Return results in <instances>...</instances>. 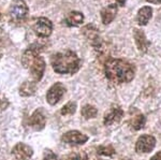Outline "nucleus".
Listing matches in <instances>:
<instances>
[{"label":"nucleus","instance_id":"obj_1","mask_svg":"<svg viewBox=\"0 0 161 160\" xmlns=\"http://www.w3.org/2000/svg\"><path fill=\"white\" fill-rule=\"evenodd\" d=\"M104 73L108 81L116 84L128 83L134 77V67L124 59L110 58L104 64Z\"/></svg>","mask_w":161,"mask_h":160},{"label":"nucleus","instance_id":"obj_2","mask_svg":"<svg viewBox=\"0 0 161 160\" xmlns=\"http://www.w3.org/2000/svg\"><path fill=\"white\" fill-rule=\"evenodd\" d=\"M51 63L54 71L59 74H73L80 68V59L73 51H64L52 56Z\"/></svg>","mask_w":161,"mask_h":160},{"label":"nucleus","instance_id":"obj_3","mask_svg":"<svg viewBox=\"0 0 161 160\" xmlns=\"http://www.w3.org/2000/svg\"><path fill=\"white\" fill-rule=\"evenodd\" d=\"M40 51L41 45L33 44L24 52L22 57V63L25 68L29 69L31 76L36 82L42 79L45 70V61L41 56H39Z\"/></svg>","mask_w":161,"mask_h":160},{"label":"nucleus","instance_id":"obj_4","mask_svg":"<svg viewBox=\"0 0 161 160\" xmlns=\"http://www.w3.org/2000/svg\"><path fill=\"white\" fill-rule=\"evenodd\" d=\"M28 15V6L24 0H14L10 7V16L14 22H23Z\"/></svg>","mask_w":161,"mask_h":160},{"label":"nucleus","instance_id":"obj_5","mask_svg":"<svg viewBox=\"0 0 161 160\" xmlns=\"http://www.w3.org/2000/svg\"><path fill=\"white\" fill-rule=\"evenodd\" d=\"M33 30L39 37L47 38L53 31V24L46 17H40V19L36 20L35 25H33Z\"/></svg>","mask_w":161,"mask_h":160},{"label":"nucleus","instance_id":"obj_6","mask_svg":"<svg viewBox=\"0 0 161 160\" xmlns=\"http://www.w3.org/2000/svg\"><path fill=\"white\" fill-rule=\"evenodd\" d=\"M156 146V139L153 135H141L136 141V151L137 153H149Z\"/></svg>","mask_w":161,"mask_h":160},{"label":"nucleus","instance_id":"obj_7","mask_svg":"<svg viewBox=\"0 0 161 160\" xmlns=\"http://www.w3.org/2000/svg\"><path fill=\"white\" fill-rule=\"evenodd\" d=\"M66 92V87L61 83H56L48 89L47 94H46V100L51 105H55L56 103L59 102L62 96Z\"/></svg>","mask_w":161,"mask_h":160},{"label":"nucleus","instance_id":"obj_8","mask_svg":"<svg viewBox=\"0 0 161 160\" xmlns=\"http://www.w3.org/2000/svg\"><path fill=\"white\" fill-rule=\"evenodd\" d=\"M62 142L68 144H74V145H80L88 141V136L83 135L82 132L76 130H71L66 132L61 138Z\"/></svg>","mask_w":161,"mask_h":160},{"label":"nucleus","instance_id":"obj_9","mask_svg":"<svg viewBox=\"0 0 161 160\" xmlns=\"http://www.w3.org/2000/svg\"><path fill=\"white\" fill-rule=\"evenodd\" d=\"M32 154V148L24 143L16 144L12 149V155L16 160H30Z\"/></svg>","mask_w":161,"mask_h":160},{"label":"nucleus","instance_id":"obj_10","mask_svg":"<svg viewBox=\"0 0 161 160\" xmlns=\"http://www.w3.org/2000/svg\"><path fill=\"white\" fill-rule=\"evenodd\" d=\"M83 33H84L85 37L89 40V42L92 43V45L93 47H96V50H98V48L100 47L101 39L99 37V31H98V29L95 26L90 25V24L85 26V27L83 28Z\"/></svg>","mask_w":161,"mask_h":160},{"label":"nucleus","instance_id":"obj_11","mask_svg":"<svg viewBox=\"0 0 161 160\" xmlns=\"http://www.w3.org/2000/svg\"><path fill=\"white\" fill-rule=\"evenodd\" d=\"M124 115V111L120 109L119 107H114L108 111V113L104 115V119H103V123H104L105 126H111L115 123H118L119 120L121 119Z\"/></svg>","mask_w":161,"mask_h":160},{"label":"nucleus","instance_id":"obj_12","mask_svg":"<svg viewBox=\"0 0 161 160\" xmlns=\"http://www.w3.org/2000/svg\"><path fill=\"white\" fill-rule=\"evenodd\" d=\"M29 124L35 130H37V131L42 130V129L45 127V124H46V118L42 113V111L41 110L35 111L33 114L31 115V117H30Z\"/></svg>","mask_w":161,"mask_h":160},{"label":"nucleus","instance_id":"obj_13","mask_svg":"<svg viewBox=\"0 0 161 160\" xmlns=\"http://www.w3.org/2000/svg\"><path fill=\"white\" fill-rule=\"evenodd\" d=\"M116 13H117V7L116 4H110V6L105 7L101 11V19H102V23L104 25H108L115 19Z\"/></svg>","mask_w":161,"mask_h":160},{"label":"nucleus","instance_id":"obj_14","mask_svg":"<svg viewBox=\"0 0 161 160\" xmlns=\"http://www.w3.org/2000/svg\"><path fill=\"white\" fill-rule=\"evenodd\" d=\"M133 36H134V39H136V43L137 45V48H139L141 52H147L150 43L146 39V37H145L144 32L139 29H134Z\"/></svg>","mask_w":161,"mask_h":160},{"label":"nucleus","instance_id":"obj_15","mask_svg":"<svg viewBox=\"0 0 161 160\" xmlns=\"http://www.w3.org/2000/svg\"><path fill=\"white\" fill-rule=\"evenodd\" d=\"M83 20H84V15L82 13L72 11L67 14L66 19H64V23L70 27H76V26H80L82 24Z\"/></svg>","mask_w":161,"mask_h":160},{"label":"nucleus","instance_id":"obj_16","mask_svg":"<svg viewBox=\"0 0 161 160\" xmlns=\"http://www.w3.org/2000/svg\"><path fill=\"white\" fill-rule=\"evenodd\" d=\"M153 10L150 7H143L142 9L139 10L137 12V23L139 25L144 26L149 22V19H152Z\"/></svg>","mask_w":161,"mask_h":160},{"label":"nucleus","instance_id":"obj_17","mask_svg":"<svg viewBox=\"0 0 161 160\" xmlns=\"http://www.w3.org/2000/svg\"><path fill=\"white\" fill-rule=\"evenodd\" d=\"M36 90H37V84H36L35 82L26 81L22 84V86L19 87V94H20V96L29 97V96L35 95Z\"/></svg>","mask_w":161,"mask_h":160},{"label":"nucleus","instance_id":"obj_18","mask_svg":"<svg viewBox=\"0 0 161 160\" xmlns=\"http://www.w3.org/2000/svg\"><path fill=\"white\" fill-rule=\"evenodd\" d=\"M80 114L84 118L86 119H89V118H93L96 117L98 114V110L96 109L93 105H90V104H87L85 107H83L82 111H80Z\"/></svg>","mask_w":161,"mask_h":160},{"label":"nucleus","instance_id":"obj_19","mask_svg":"<svg viewBox=\"0 0 161 160\" xmlns=\"http://www.w3.org/2000/svg\"><path fill=\"white\" fill-rule=\"evenodd\" d=\"M145 123H146L145 116L143 114H139V115H136V117H133L131 125L134 130H140V129H142L145 126Z\"/></svg>","mask_w":161,"mask_h":160},{"label":"nucleus","instance_id":"obj_20","mask_svg":"<svg viewBox=\"0 0 161 160\" xmlns=\"http://www.w3.org/2000/svg\"><path fill=\"white\" fill-rule=\"evenodd\" d=\"M75 110H76V103L75 102H69L64 105V108L61 109L60 113L61 115L67 116V115H72L75 113Z\"/></svg>","mask_w":161,"mask_h":160},{"label":"nucleus","instance_id":"obj_21","mask_svg":"<svg viewBox=\"0 0 161 160\" xmlns=\"http://www.w3.org/2000/svg\"><path fill=\"white\" fill-rule=\"evenodd\" d=\"M97 152L99 155H103V156H113L115 154V149L113 148V146H100L97 148Z\"/></svg>","mask_w":161,"mask_h":160},{"label":"nucleus","instance_id":"obj_22","mask_svg":"<svg viewBox=\"0 0 161 160\" xmlns=\"http://www.w3.org/2000/svg\"><path fill=\"white\" fill-rule=\"evenodd\" d=\"M67 160H87V155L84 152H77V153H72L69 155Z\"/></svg>","mask_w":161,"mask_h":160},{"label":"nucleus","instance_id":"obj_23","mask_svg":"<svg viewBox=\"0 0 161 160\" xmlns=\"http://www.w3.org/2000/svg\"><path fill=\"white\" fill-rule=\"evenodd\" d=\"M44 160H60L58 158V156H56L53 152L51 151H46L44 153Z\"/></svg>","mask_w":161,"mask_h":160},{"label":"nucleus","instance_id":"obj_24","mask_svg":"<svg viewBox=\"0 0 161 160\" xmlns=\"http://www.w3.org/2000/svg\"><path fill=\"white\" fill-rule=\"evenodd\" d=\"M9 105V101L6 98H0V110H6Z\"/></svg>","mask_w":161,"mask_h":160},{"label":"nucleus","instance_id":"obj_25","mask_svg":"<svg viewBox=\"0 0 161 160\" xmlns=\"http://www.w3.org/2000/svg\"><path fill=\"white\" fill-rule=\"evenodd\" d=\"M150 160H161V151L159 152V153H157L156 155H154V156L150 158Z\"/></svg>","mask_w":161,"mask_h":160},{"label":"nucleus","instance_id":"obj_26","mask_svg":"<svg viewBox=\"0 0 161 160\" xmlns=\"http://www.w3.org/2000/svg\"><path fill=\"white\" fill-rule=\"evenodd\" d=\"M146 1L150 2V3H156V4L161 3V0H146Z\"/></svg>","mask_w":161,"mask_h":160},{"label":"nucleus","instance_id":"obj_27","mask_svg":"<svg viewBox=\"0 0 161 160\" xmlns=\"http://www.w3.org/2000/svg\"><path fill=\"white\" fill-rule=\"evenodd\" d=\"M116 2L119 4V6H125V3H126V0H116Z\"/></svg>","mask_w":161,"mask_h":160},{"label":"nucleus","instance_id":"obj_28","mask_svg":"<svg viewBox=\"0 0 161 160\" xmlns=\"http://www.w3.org/2000/svg\"><path fill=\"white\" fill-rule=\"evenodd\" d=\"M2 57V44H1V41H0V58Z\"/></svg>","mask_w":161,"mask_h":160}]
</instances>
